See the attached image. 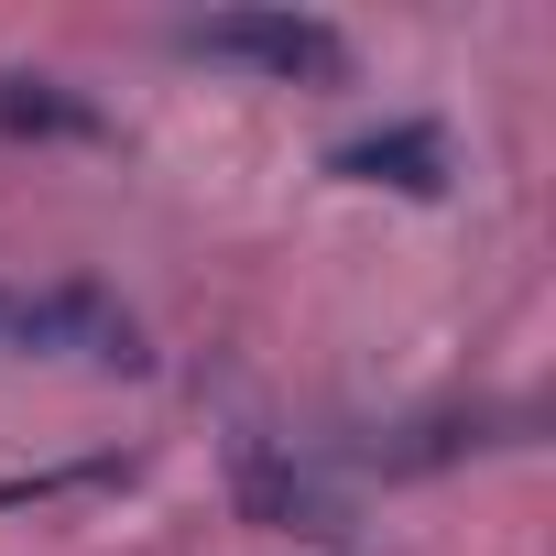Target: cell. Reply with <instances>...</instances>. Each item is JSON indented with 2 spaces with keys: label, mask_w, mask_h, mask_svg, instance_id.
Masks as SVG:
<instances>
[{
  "label": "cell",
  "mask_w": 556,
  "mask_h": 556,
  "mask_svg": "<svg viewBox=\"0 0 556 556\" xmlns=\"http://www.w3.org/2000/svg\"><path fill=\"white\" fill-rule=\"evenodd\" d=\"M0 361H66V371L142 382L153 371V339H142V317L110 285H88V273H55V285L0 273Z\"/></svg>",
  "instance_id": "cell-1"
},
{
  "label": "cell",
  "mask_w": 556,
  "mask_h": 556,
  "mask_svg": "<svg viewBox=\"0 0 556 556\" xmlns=\"http://www.w3.org/2000/svg\"><path fill=\"white\" fill-rule=\"evenodd\" d=\"M175 55L262 77V88H306V99H328V88L361 77V55H350V34L328 12H207V23L175 34Z\"/></svg>",
  "instance_id": "cell-2"
},
{
  "label": "cell",
  "mask_w": 556,
  "mask_h": 556,
  "mask_svg": "<svg viewBox=\"0 0 556 556\" xmlns=\"http://www.w3.org/2000/svg\"><path fill=\"white\" fill-rule=\"evenodd\" d=\"M229 491H240V513L262 534H306V545H339L350 534V513L328 502V480L273 437V426H229Z\"/></svg>",
  "instance_id": "cell-3"
},
{
  "label": "cell",
  "mask_w": 556,
  "mask_h": 556,
  "mask_svg": "<svg viewBox=\"0 0 556 556\" xmlns=\"http://www.w3.org/2000/svg\"><path fill=\"white\" fill-rule=\"evenodd\" d=\"M328 175H339V186H382V197L437 207V197L458 186V153H447L437 121H382V131H350V142L328 153Z\"/></svg>",
  "instance_id": "cell-4"
},
{
  "label": "cell",
  "mask_w": 556,
  "mask_h": 556,
  "mask_svg": "<svg viewBox=\"0 0 556 556\" xmlns=\"http://www.w3.org/2000/svg\"><path fill=\"white\" fill-rule=\"evenodd\" d=\"M0 142H77V153H99V142H121V121L88 88L45 77V66H0Z\"/></svg>",
  "instance_id": "cell-5"
},
{
  "label": "cell",
  "mask_w": 556,
  "mask_h": 556,
  "mask_svg": "<svg viewBox=\"0 0 556 556\" xmlns=\"http://www.w3.org/2000/svg\"><path fill=\"white\" fill-rule=\"evenodd\" d=\"M110 480H131V458H66V469H23V480H0V513L77 502V491H110Z\"/></svg>",
  "instance_id": "cell-6"
}]
</instances>
